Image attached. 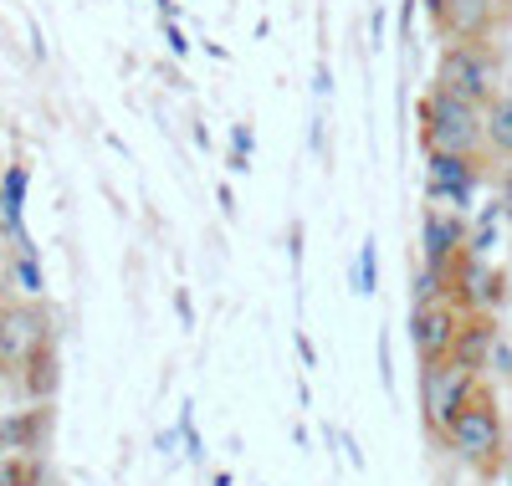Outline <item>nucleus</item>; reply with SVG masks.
Here are the masks:
<instances>
[{"instance_id": "19", "label": "nucleus", "mask_w": 512, "mask_h": 486, "mask_svg": "<svg viewBox=\"0 0 512 486\" xmlns=\"http://www.w3.org/2000/svg\"><path fill=\"white\" fill-rule=\"evenodd\" d=\"M328 82H333V72H328V62H318V93L328 98Z\"/></svg>"}, {"instance_id": "10", "label": "nucleus", "mask_w": 512, "mask_h": 486, "mask_svg": "<svg viewBox=\"0 0 512 486\" xmlns=\"http://www.w3.org/2000/svg\"><path fill=\"white\" fill-rule=\"evenodd\" d=\"M497 333H502V318H497V313H482V307H477V313H466L451 359H456L461 369H472V374L487 379V353H492V338H497Z\"/></svg>"}, {"instance_id": "6", "label": "nucleus", "mask_w": 512, "mask_h": 486, "mask_svg": "<svg viewBox=\"0 0 512 486\" xmlns=\"http://www.w3.org/2000/svg\"><path fill=\"white\" fill-rule=\"evenodd\" d=\"M47 348H57V343H52L47 313H41L36 302H6L0 307V369L26 374Z\"/></svg>"}, {"instance_id": "17", "label": "nucleus", "mask_w": 512, "mask_h": 486, "mask_svg": "<svg viewBox=\"0 0 512 486\" xmlns=\"http://www.w3.org/2000/svg\"><path fill=\"white\" fill-rule=\"evenodd\" d=\"M369 36H374V47L384 41V6H374V11H369Z\"/></svg>"}, {"instance_id": "8", "label": "nucleus", "mask_w": 512, "mask_h": 486, "mask_svg": "<svg viewBox=\"0 0 512 486\" xmlns=\"http://www.w3.org/2000/svg\"><path fill=\"white\" fill-rule=\"evenodd\" d=\"M482 384V374L472 369H461L456 359L446 364H431V369H420V420L425 430H431L436 440L446 435V425L456 420V410L472 400V389Z\"/></svg>"}, {"instance_id": "9", "label": "nucleus", "mask_w": 512, "mask_h": 486, "mask_svg": "<svg viewBox=\"0 0 512 486\" xmlns=\"http://www.w3.org/2000/svg\"><path fill=\"white\" fill-rule=\"evenodd\" d=\"M466 241H472V215L431 205V200L420 205V261L431 272H446L451 261L466 251Z\"/></svg>"}, {"instance_id": "20", "label": "nucleus", "mask_w": 512, "mask_h": 486, "mask_svg": "<svg viewBox=\"0 0 512 486\" xmlns=\"http://www.w3.org/2000/svg\"><path fill=\"white\" fill-rule=\"evenodd\" d=\"M221 210H226V215H236V195H231V185H221Z\"/></svg>"}, {"instance_id": "4", "label": "nucleus", "mask_w": 512, "mask_h": 486, "mask_svg": "<svg viewBox=\"0 0 512 486\" xmlns=\"http://www.w3.org/2000/svg\"><path fill=\"white\" fill-rule=\"evenodd\" d=\"M420 159H425L420 195L461 215H472V205H482V190L497 180L492 159H461V154H420Z\"/></svg>"}, {"instance_id": "3", "label": "nucleus", "mask_w": 512, "mask_h": 486, "mask_svg": "<svg viewBox=\"0 0 512 486\" xmlns=\"http://www.w3.org/2000/svg\"><path fill=\"white\" fill-rule=\"evenodd\" d=\"M431 82L456 93V98H466V103H477V108H492V98L507 82L502 47L497 41H441Z\"/></svg>"}, {"instance_id": "14", "label": "nucleus", "mask_w": 512, "mask_h": 486, "mask_svg": "<svg viewBox=\"0 0 512 486\" xmlns=\"http://www.w3.org/2000/svg\"><path fill=\"white\" fill-rule=\"evenodd\" d=\"M251 149H256L251 123H236V128H231V154H226V164H231L236 174H246V169H251Z\"/></svg>"}, {"instance_id": "7", "label": "nucleus", "mask_w": 512, "mask_h": 486, "mask_svg": "<svg viewBox=\"0 0 512 486\" xmlns=\"http://www.w3.org/2000/svg\"><path fill=\"white\" fill-rule=\"evenodd\" d=\"M461 318L466 307H456L451 297H436V302H410V353H415V369H431V364H446L456 353V333H461Z\"/></svg>"}, {"instance_id": "13", "label": "nucleus", "mask_w": 512, "mask_h": 486, "mask_svg": "<svg viewBox=\"0 0 512 486\" xmlns=\"http://www.w3.org/2000/svg\"><path fill=\"white\" fill-rule=\"evenodd\" d=\"M487 384H512V333L502 328L487 353Z\"/></svg>"}, {"instance_id": "15", "label": "nucleus", "mask_w": 512, "mask_h": 486, "mask_svg": "<svg viewBox=\"0 0 512 486\" xmlns=\"http://www.w3.org/2000/svg\"><path fill=\"white\" fill-rule=\"evenodd\" d=\"M492 195L502 200V215H507V231H512V159L497 164V180H492Z\"/></svg>"}, {"instance_id": "12", "label": "nucleus", "mask_w": 512, "mask_h": 486, "mask_svg": "<svg viewBox=\"0 0 512 486\" xmlns=\"http://www.w3.org/2000/svg\"><path fill=\"white\" fill-rule=\"evenodd\" d=\"M374 287H379V241L369 236L359 246V256H354V292L359 297H374Z\"/></svg>"}, {"instance_id": "5", "label": "nucleus", "mask_w": 512, "mask_h": 486, "mask_svg": "<svg viewBox=\"0 0 512 486\" xmlns=\"http://www.w3.org/2000/svg\"><path fill=\"white\" fill-rule=\"evenodd\" d=\"M425 21L436 41H507L512 0H425Z\"/></svg>"}, {"instance_id": "1", "label": "nucleus", "mask_w": 512, "mask_h": 486, "mask_svg": "<svg viewBox=\"0 0 512 486\" xmlns=\"http://www.w3.org/2000/svg\"><path fill=\"white\" fill-rule=\"evenodd\" d=\"M441 446L482 481H497L512 466V446H507V420H502V400H497V384H477L472 400L456 410V420L446 425Z\"/></svg>"}, {"instance_id": "2", "label": "nucleus", "mask_w": 512, "mask_h": 486, "mask_svg": "<svg viewBox=\"0 0 512 486\" xmlns=\"http://www.w3.org/2000/svg\"><path fill=\"white\" fill-rule=\"evenodd\" d=\"M415 144H420V154L492 159L487 108L446 93V87H436V82H425V93L415 98ZM492 164H497V159H492Z\"/></svg>"}, {"instance_id": "11", "label": "nucleus", "mask_w": 512, "mask_h": 486, "mask_svg": "<svg viewBox=\"0 0 512 486\" xmlns=\"http://www.w3.org/2000/svg\"><path fill=\"white\" fill-rule=\"evenodd\" d=\"M487 139H492V159L507 164V159H512V72H507L502 93H497L492 108H487Z\"/></svg>"}, {"instance_id": "18", "label": "nucleus", "mask_w": 512, "mask_h": 486, "mask_svg": "<svg viewBox=\"0 0 512 486\" xmlns=\"http://www.w3.org/2000/svg\"><path fill=\"white\" fill-rule=\"evenodd\" d=\"M164 36H169V47H175V52H190V41H185V31H180L175 21H169V26H164Z\"/></svg>"}, {"instance_id": "16", "label": "nucleus", "mask_w": 512, "mask_h": 486, "mask_svg": "<svg viewBox=\"0 0 512 486\" xmlns=\"http://www.w3.org/2000/svg\"><path fill=\"white\" fill-rule=\"evenodd\" d=\"M303 220H292V226H287V256H292V272H303Z\"/></svg>"}]
</instances>
